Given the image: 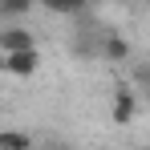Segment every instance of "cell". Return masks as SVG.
I'll return each instance as SVG.
<instances>
[{"label": "cell", "mask_w": 150, "mask_h": 150, "mask_svg": "<svg viewBox=\"0 0 150 150\" xmlns=\"http://www.w3.org/2000/svg\"><path fill=\"white\" fill-rule=\"evenodd\" d=\"M16 49H37V37L25 25L8 21V25H0V53H16Z\"/></svg>", "instance_id": "3957f363"}, {"label": "cell", "mask_w": 150, "mask_h": 150, "mask_svg": "<svg viewBox=\"0 0 150 150\" xmlns=\"http://www.w3.org/2000/svg\"><path fill=\"white\" fill-rule=\"evenodd\" d=\"M33 146V134L25 130H0V150H28Z\"/></svg>", "instance_id": "52a82bcc"}, {"label": "cell", "mask_w": 150, "mask_h": 150, "mask_svg": "<svg viewBox=\"0 0 150 150\" xmlns=\"http://www.w3.org/2000/svg\"><path fill=\"white\" fill-rule=\"evenodd\" d=\"M37 65H41V53L37 49H16V53H4L0 57V69L12 77H21V81H28V77L37 73Z\"/></svg>", "instance_id": "6da1fadb"}, {"label": "cell", "mask_w": 150, "mask_h": 150, "mask_svg": "<svg viewBox=\"0 0 150 150\" xmlns=\"http://www.w3.org/2000/svg\"><path fill=\"white\" fill-rule=\"evenodd\" d=\"M37 0H0V21H25Z\"/></svg>", "instance_id": "5b68a950"}, {"label": "cell", "mask_w": 150, "mask_h": 150, "mask_svg": "<svg viewBox=\"0 0 150 150\" xmlns=\"http://www.w3.org/2000/svg\"><path fill=\"white\" fill-rule=\"evenodd\" d=\"M49 12H57V16H81L85 8H89V0H41Z\"/></svg>", "instance_id": "8992f818"}, {"label": "cell", "mask_w": 150, "mask_h": 150, "mask_svg": "<svg viewBox=\"0 0 150 150\" xmlns=\"http://www.w3.org/2000/svg\"><path fill=\"white\" fill-rule=\"evenodd\" d=\"M110 118L118 126H130L134 118H138V93L130 89V85H118L114 89V105H110Z\"/></svg>", "instance_id": "7a4b0ae2"}, {"label": "cell", "mask_w": 150, "mask_h": 150, "mask_svg": "<svg viewBox=\"0 0 150 150\" xmlns=\"http://www.w3.org/2000/svg\"><path fill=\"white\" fill-rule=\"evenodd\" d=\"M138 81L146 85V93H150V65H142V69H138Z\"/></svg>", "instance_id": "ba28073f"}, {"label": "cell", "mask_w": 150, "mask_h": 150, "mask_svg": "<svg viewBox=\"0 0 150 150\" xmlns=\"http://www.w3.org/2000/svg\"><path fill=\"white\" fill-rule=\"evenodd\" d=\"M101 57H105V61H126V57H130V41H126L122 33H110V37H105V41H101Z\"/></svg>", "instance_id": "277c9868"}]
</instances>
